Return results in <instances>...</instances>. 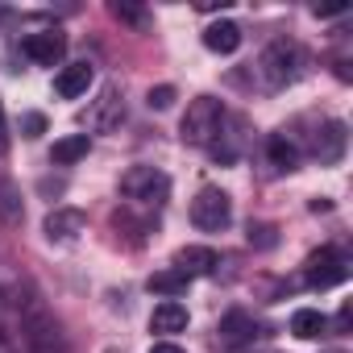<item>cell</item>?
Wrapping results in <instances>:
<instances>
[{"mask_svg":"<svg viewBox=\"0 0 353 353\" xmlns=\"http://www.w3.org/2000/svg\"><path fill=\"white\" fill-rule=\"evenodd\" d=\"M303 67H307V54H303V46L299 42H291V38H279V42H270L262 54H258V79H262V88L266 92H283V88H291L299 75H303Z\"/></svg>","mask_w":353,"mask_h":353,"instance_id":"1","label":"cell"},{"mask_svg":"<svg viewBox=\"0 0 353 353\" xmlns=\"http://www.w3.org/2000/svg\"><path fill=\"white\" fill-rule=\"evenodd\" d=\"M221 121H225V104L216 96H196L188 104L183 121H179V137L188 145H204L208 150L216 141V133H221Z\"/></svg>","mask_w":353,"mask_h":353,"instance_id":"2","label":"cell"},{"mask_svg":"<svg viewBox=\"0 0 353 353\" xmlns=\"http://www.w3.org/2000/svg\"><path fill=\"white\" fill-rule=\"evenodd\" d=\"M121 196L129 204H141V208H162L170 196V179L158 166H129L121 179Z\"/></svg>","mask_w":353,"mask_h":353,"instance_id":"3","label":"cell"},{"mask_svg":"<svg viewBox=\"0 0 353 353\" xmlns=\"http://www.w3.org/2000/svg\"><path fill=\"white\" fill-rule=\"evenodd\" d=\"M21 328H26V345L30 353H63V332H59V320L30 295L26 299V312H21Z\"/></svg>","mask_w":353,"mask_h":353,"instance_id":"4","label":"cell"},{"mask_svg":"<svg viewBox=\"0 0 353 353\" xmlns=\"http://www.w3.org/2000/svg\"><path fill=\"white\" fill-rule=\"evenodd\" d=\"M192 221H196V229H204V233L229 229V221H233V200H229V192H221V188H200V196L192 200Z\"/></svg>","mask_w":353,"mask_h":353,"instance_id":"5","label":"cell"},{"mask_svg":"<svg viewBox=\"0 0 353 353\" xmlns=\"http://www.w3.org/2000/svg\"><path fill=\"white\" fill-rule=\"evenodd\" d=\"M303 274H307V287L324 291V287H336V283H345V274H349V262H345V254H341V250L324 245V250H316V254L307 258Z\"/></svg>","mask_w":353,"mask_h":353,"instance_id":"6","label":"cell"},{"mask_svg":"<svg viewBox=\"0 0 353 353\" xmlns=\"http://www.w3.org/2000/svg\"><path fill=\"white\" fill-rule=\"evenodd\" d=\"M21 54H26L30 63H38V67H59V63H63V54H67V38H63L59 30L30 34V38L21 42Z\"/></svg>","mask_w":353,"mask_h":353,"instance_id":"7","label":"cell"},{"mask_svg":"<svg viewBox=\"0 0 353 353\" xmlns=\"http://www.w3.org/2000/svg\"><path fill=\"white\" fill-rule=\"evenodd\" d=\"M241 125H245L241 117H229V112H225V121H221V133H216V141L208 145L216 162H237V154L245 150V133H241Z\"/></svg>","mask_w":353,"mask_h":353,"instance_id":"8","label":"cell"},{"mask_svg":"<svg viewBox=\"0 0 353 353\" xmlns=\"http://www.w3.org/2000/svg\"><path fill=\"white\" fill-rule=\"evenodd\" d=\"M88 121H92V129L112 133V129L125 121V96H121L117 88H104V92H100V100H96V112H92Z\"/></svg>","mask_w":353,"mask_h":353,"instance_id":"9","label":"cell"},{"mask_svg":"<svg viewBox=\"0 0 353 353\" xmlns=\"http://www.w3.org/2000/svg\"><path fill=\"white\" fill-rule=\"evenodd\" d=\"M345 125L341 121H324L320 129H316V137H312V154L320 158V162H341V154H345Z\"/></svg>","mask_w":353,"mask_h":353,"instance_id":"10","label":"cell"},{"mask_svg":"<svg viewBox=\"0 0 353 353\" xmlns=\"http://www.w3.org/2000/svg\"><path fill=\"white\" fill-rule=\"evenodd\" d=\"M46 237L50 241H75L83 229H88V216L79 212V208H54L50 216H46Z\"/></svg>","mask_w":353,"mask_h":353,"instance_id":"11","label":"cell"},{"mask_svg":"<svg viewBox=\"0 0 353 353\" xmlns=\"http://www.w3.org/2000/svg\"><path fill=\"white\" fill-rule=\"evenodd\" d=\"M92 79H96L92 63H67V67L54 75V92H59L63 100H75V96H83V92L92 88Z\"/></svg>","mask_w":353,"mask_h":353,"instance_id":"12","label":"cell"},{"mask_svg":"<svg viewBox=\"0 0 353 353\" xmlns=\"http://www.w3.org/2000/svg\"><path fill=\"white\" fill-rule=\"evenodd\" d=\"M188 328V307L179 299H162L150 316V332H162V336H174V332H183Z\"/></svg>","mask_w":353,"mask_h":353,"instance_id":"13","label":"cell"},{"mask_svg":"<svg viewBox=\"0 0 353 353\" xmlns=\"http://www.w3.org/2000/svg\"><path fill=\"white\" fill-rule=\"evenodd\" d=\"M204 46H208L212 54H233V50L241 46V26H237V21H212V26L204 30Z\"/></svg>","mask_w":353,"mask_h":353,"instance_id":"14","label":"cell"},{"mask_svg":"<svg viewBox=\"0 0 353 353\" xmlns=\"http://www.w3.org/2000/svg\"><path fill=\"white\" fill-rule=\"evenodd\" d=\"M174 270H183L188 279L192 274H212L216 270V254L208 245H188V250H179V258H174Z\"/></svg>","mask_w":353,"mask_h":353,"instance_id":"15","label":"cell"},{"mask_svg":"<svg viewBox=\"0 0 353 353\" xmlns=\"http://www.w3.org/2000/svg\"><path fill=\"white\" fill-rule=\"evenodd\" d=\"M254 336H258L254 316H245V312H229V316L221 320V341H225V345H250Z\"/></svg>","mask_w":353,"mask_h":353,"instance_id":"16","label":"cell"},{"mask_svg":"<svg viewBox=\"0 0 353 353\" xmlns=\"http://www.w3.org/2000/svg\"><path fill=\"white\" fill-rule=\"evenodd\" d=\"M266 158H270L274 170H295V166H299V145H295L287 133H270V141H266Z\"/></svg>","mask_w":353,"mask_h":353,"instance_id":"17","label":"cell"},{"mask_svg":"<svg viewBox=\"0 0 353 353\" xmlns=\"http://www.w3.org/2000/svg\"><path fill=\"white\" fill-rule=\"evenodd\" d=\"M291 332H295L299 341H316V336L328 332V316L316 312V307H299V312L291 316Z\"/></svg>","mask_w":353,"mask_h":353,"instance_id":"18","label":"cell"},{"mask_svg":"<svg viewBox=\"0 0 353 353\" xmlns=\"http://www.w3.org/2000/svg\"><path fill=\"white\" fill-rule=\"evenodd\" d=\"M88 150H92V137H88V133H71V137L54 141V150H50V162H59V166H71V162L88 158Z\"/></svg>","mask_w":353,"mask_h":353,"instance_id":"19","label":"cell"},{"mask_svg":"<svg viewBox=\"0 0 353 353\" xmlns=\"http://www.w3.org/2000/svg\"><path fill=\"white\" fill-rule=\"evenodd\" d=\"M0 221H5V225H21V221H26L21 192H17V183H9V179H0Z\"/></svg>","mask_w":353,"mask_h":353,"instance_id":"20","label":"cell"},{"mask_svg":"<svg viewBox=\"0 0 353 353\" xmlns=\"http://www.w3.org/2000/svg\"><path fill=\"white\" fill-rule=\"evenodd\" d=\"M150 291L174 299V295L188 291V274H183V270H158V274H150Z\"/></svg>","mask_w":353,"mask_h":353,"instance_id":"21","label":"cell"},{"mask_svg":"<svg viewBox=\"0 0 353 353\" xmlns=\"http://www.w3.org/2000/svg\"><path fill=\"white\" fill-rule=\"evenodd\" d=\"M112 17H117V21H129L133 30H145V26H150V13L137 9V5H125V0H112Z\"/></svg>","mask_w":353,"mask_h":353,"instance_id":"22","label":"cell"},{"mask_svg":"<svg viewBox=\"0 0 353 353\" xmlns=\"http://www.w3.org/2000/svg\"><path fill=\"white\" fill-rule=\"evenodd\" d=\"M145 104H150V108H170V104H174V88H170V83H158V88H150Z\"/></svg>","mask_w":353,"mask_h":353,"instance_id":"23","label":"cell"},{"mask_svg":"<svg viewBox=\"0 0 353 353\" xmlns=\"http://www.w3.org/2000/svg\"><path fill=\"white\" fill-rule=\"evenodd\" d=\"M250 245L270 250L274 245V225H250Z\"/></svg>","mask_w":353,"mask_h":353,"instance_id":"24","label":"cell"},{"mask_svg":"<svg viewBox=\"0 0 353 353\" xmlns=\"http://www.w3.org/2000/svg\"><path fill=\"white\" fill-rule=\"evenodd\" d=\"M21 129H26V137H38V133L46 129V117H42V112H26V117H21Z\"/></svg>","mask_w":353,"mask_h":353,"instance_id":"25","label":"cell"},{"mask_svg":"<svg viewBox=\"0 0 353 353\" xmlns=\"http://www.w3.org/2000/svg\"><path fill=\"white\" fill-rule=\"evenodd\" d=\"M150 353H188V349L174 345V341H158V345H150Z\"/></svg>","mask_w":353,"mask_h":353,"instance_id":"26","label":"cell"},{"mask_svg":"<svg viewBox=\"0 0 353 353\" xmlns=\"http://www.w3.org/2000/svg\"><path fill=\"white\" fill-rule=\"evenodd\" d=\"M9 150V121H5V108H0V154Z\"/></svg>","mask_w":353,"mask_h":353,"instance_id":"27","label":"cell"},{"mask_svg":"<svg viewBox=\"0 0 353 353\" xmlns=\"http://www.w3.org/2000/svg\"><path fill=\"white\" fill-rule=\"evenodd\" d=\"M0 353H17V349H13V341H9L5 332H0Z\"/></svg>","mask_w":353,"mask_h":353,"instance_id":"28","label":"cell"},{"mask_svg":"<svg viewBox=\"0 0 353 353\" xmlns=\"http://www.w3.org/2000/svg\"><path fill=\"white\" fill-rule=\"evenodd\" d=\"M262 353H274V349H262Z\"/></svg>","mask_w":353,"mask_h":353,"instance_id":"29","label":"cell"}]
</instances>
